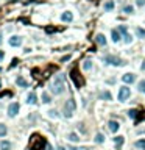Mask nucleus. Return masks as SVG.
<instances>
[{
  "instance_id": "obj_1",
  "label": "nucleus",
  "mask_w": 145,
  "mask_h": 150,
  "mask_svg": "<svg viewBox=\"0 0 145 150\" xmlns=\"http://www.w3.org/2000/svg\"><path fill=\"white\" fill-rule=\"evenodd\" d=\"M64 81H66V77L62 75V74H60V75L55 77V80H53V85H52V92L55 94V95H60V94L64 92V89H66Z\"/></svg>"
},
{
  "instance_id": "obj_2",
  "label": "nucleus",
  "mask_w": 145,
  "mask_h": 150,
  "mask_svg": "<svg viewBox=\"0 0 145 150\" xmlns=\"http://www.w3.org/2000/svg\"><path fill=\"white\" fill-rule=\"evenodd\" d=\"M75 108H76V103H75V100H74V99L67 100V103L64 105V117H66V119H70V117L74 116V113H75Z\"/></svg>"
},
{
  "instance_id": "obj_3",
  "label": "nucleus",
  "mask_w": 145,
  "mask_h": 150,
  "mask_svg": "<svg viewBox=\"0 0 145 150\" xmlns=\"http://www.w3.org/2000/svg\"><path fill=\"white\" fill-rule=\"evenodd\" d=\"M130 95H131V91L128 86H122L119 89V94H117V99H119V102H125L126 99H130Z\"/></svg>"
},
{
  "instance_id": "obj_4",
  "label": "nucleus",
  "mask_w": 145,
  "mask_h": 150,
  "mask_svg": "<svg viewBox=\"0 0 145 150\" xmlns=\"http://www.w3.org/2000/svg\"><path fill=\"white\" fill-rule=\"evenodd\" d=\"M70 78L74 80V83H75V86H76L78 89H80L81 86H83V83H84L83 78L80 77V74L76 72V69H72V70H70Z\"/></svg>"
},
{
  "instance_id": "obj_5",
  "label": "nucleus",
  "mask_w": 145,
  "mask_h": 150,
  "mask_svg": "<svg viewBox=\"0 0 145 150\" xmlns=\"http://www.w3.org/2000/svg\"><path fill=\"white\" fill-rule=\"evenodd\" d=\"M105 63H108V64H112V66H123V64H125L123 60H120V58H117V56H114V55L105 56Z\"/></svg>"
},
{
  "instance_id": "obj_6",
  "label": "nucleus",
  "mask_w": 145,
  "mask_h": 150,
  "mask_svg": "<svg viewBox=\"0 0 145 150\" xmlns=\"http://www.w3.org/2000/svg\"><path fill=\"white\" fill-rule=\"evenodd\" d=\"M19 110H20V105L17 102L11 103V105L8 106V116H10V117H16L17 114H19Z\"/></svg>"
},
{
  "instance_id": "obj_7",
  "label": "nucleus",
  "mask_w": 145,
  "mask_h": 150,
  "mask_svg": "<svg viewBox=\"0 0 145 150\" xmlns=\"http://www.w3.org/2000/svg\"><path fill=\"white\" fill-rule=\"evenodd\" d=\"M108 128H109V131H112V133H117L120 128V124L117 120H109L108 122Z\"/></svg>"
},
{
  "instance_id": "obj_8",
  "label": "nucleus",
  "mask_w": 145,
  "mask_h": 150,
  "mask_svg": "<svg viewBox=\"0 0 145 150\" xmlns=\"http://www.w3.org/2000/svg\"><path fill=\"white\" fill-rule=\"evenodd\" d=\"M122 80H123V83L131 85V83L136 81V75L134 74H125V75H122Z\"/></svg>"
},
{
  "instance_id": "obj_9",
  "label": "nucleus",
  "mask_w": 145,
  "mask_h": 150,
  "mask_svg": "<svg viewBox=\"0 0 145 150\" xmlns=\"http://www.w3.org/2000/svg\"><path fill=\"white\" fill-rule=\"evenodd\" d=\"M8 42H10L11 47H19V45L22 44V38L20 36H13V38H10Z\"/></svg>"
},
{
  "instance_id": "obj_10",
  "label": "nucleus",
  "mask_w": 145,
  "mask_h": 150,
  "mask_svg": "<svg viewBox=\"0 0 145 150\" xmlns=\"http://www.w3.org/2000/svg\"><path fill=\"white\" fill-rule=\"evenodd\" d=\"M27 103H28V105H36V103H38V97H36V94L33 91L27 95Z\"/></svg>"
},
{
  "instance_id": "obj_11",
  "label": "nucleus",
  "mask_w": 145,
  "mask_h": 150,
  "mask_svg": "<svg viewBox=\"0 0 145 150\" xmlns=\"http://www.w3.org/2000/svg\"><path fill=\"white\" fill-rule=\"evenodd\" d=\"M111 36H112V41H114V42H120L122 41V33L119 30H116V28L111 31Z\"/></svg>"
},
{
  "instance_id": "obj_12",
  "label": "nucleus",
  "mask_w": 145,
  "mask_h": 150,
  "mask_svg": "<svg viewBox=\"0 0 145 150\" xmlns=\"http://www.w3.org/2000/svg\"><path fill=\"white\" fill-rule=\"evenodd\" d=\"M98 97H100V100H106V102H109V100L112 99V95L109 91H102L100 94H98Z\"/></svg>"
},
{
  "instance_id": "obj_13",
  "label": "nucleus",
  "mask_w": 145,
  "mask_h": 150,
  "mask_svg": "<svg viewBox=\"0 0 145 150\" xmlns=\"http://www.w3.org/2000/svg\"><path fill=\"white\" fill-rule=\"evenodd\" d=\"M95 42L100 44V45H106V38H105V35L98 33L97 36H95Z\"/></svg>"
},
{
  "instance_id": "obj_14",
  "label": "nucleus",
  "mask_w": 145,
  "mask_h": 150,
  "mask_svg": "<svg viewBox=\"0 0 145 150\" xmlns=\"http://www.w3.org/2000/svg\"><path fill=\"white\" fill-rule=\"evenodd\" d=\"M61 19H62V22H72L74 16H72L70 11H66V13H62V14H61Z\"/></svg>"
},
{
  "instance_id": "obj_15",
  "label": "nucleus",
  "mask_w": 145,
  "mask_h": 150,
  "mask_svg": "<svg viewBox=\"0 0 145 150\" xmlns=\"http://www.w3.org/2000/svg\"><path fill=\"white\" fill-rule=\"evenodd\" d=\"M16 83H17V86H20V88H28V83H27V80L24 77H17Z\"/></svg>"
},
{
  "instance_id": "obj_16",
  "label": "nucleus",
  "mask_w": 145,
  "mask_h": 150,
  "mask_svg": "<svg viewBox=\"0 0 145 150\" xmlns=\"http://www.w3.org/2000/svg\"><path fill=\"white\" fill-rule=\"evenodd\" d=\"M67 139H69L70 142H78V141H80V136L76 135V133H69V135H67Z\"/></svg>"
},
{
  "instance_id": "obj_17",
  "label": "nucleus",
  "mask_w": 145,
  "mask_h": 150,
  "mask_svg": "<svg viewBox=\"0 0 145 150\" xmlns=\"http://www.w3.org/2000/svg\"><path fill=\"white\" fill-rule=\"evenodd\" d=\"M103 8H105V11H112L114 10V2H112V0H108L105 5H103Z\"/></svg>"
},
{
  "instance_id": "obj_18",
  "label": "nucleus",
  "mask_w": 145,
  "mask_h": 150,
  "mask_svg": "<svg viewBox=\"0 0 145 150\" xmlns=\"http://www.w3.org/2000/svg\"><path fill=\"white\" fill-rule=\"evenodd\" d=\"M134 145H136V149H139V150H145V139H139V141H136Z\"/></svg>"
},
{
  "instance_id": "obj_19",
  "label": "nucleus",
  "mask_w": 145,
  "mask_h": 150,
  "mask_svg": "<svg viewBox=\"0 0 145 150\" xmlns=\"http://www.w3.org/2000/svg\"><path fill=\"white\" fill-rule=\"evenodd\" d=\"M126 114H128V117H131V119H137V116H139V111L137 110H128V113H126Z\"/></svg>"
},
{
  "instance_id": "obj_20",
  "label": "nucleus",
  "mask_w": 145,
  "mask_h": 150,
  "mask_svg": "<svg viewBox=\"0 0 145 150\" xmlns=\"http://www.w3.org/2000/svg\"><path fill=\"white\" fill-rule=\"evenodd\" d=\"M94 141L97 144H102V142H105V135H102V133H97L95 135V138H94Z\"/></svg>"
},
{
  "instance_id": "obj_21",
  "label": "nucleus",
  "mask_w": 145,
  "mask_h": 150,
  "mask_svg": "<svg viewBox=\"0 0 145 150\" xmlns=\"http://www.w3.org/2000/svg\"><path fill=\"white\" fill-rule=\"evenodd\" d=\"M0 149L2 150H10L11 149V142L10 141H2V142H0Z\"/></svg>"
},
{
  "instance_id": "obj_22",
  "label": "nucleus",
  "mask_w": 145,
  "mask_h": 150,
  "mask_svg": "<svg viewBox=\"0 0 145 150\" xmlns=\"http://www.w3.org/2000/svg\"><path fill=\"white\" fill-rule=\"evenodd\" d=\"M125 13V14H133L134 13V6L133 5H126V6H123V10H122Z\"/></svg>"
},
{
  "instance_id": "obj_23",
  "label": "nucleus",
  "mask_w": 145,
  "mask_h": 150,
  "mask_svg": "<svg viewBox=\"0 0 145 150\" xmlns=\"http://www.w3.org/2000/svg\"><path fill=\"white\" fill-rule=\"evenodd\" d=\"M42 103H50L52 102V97H50V94L48 92H42Z\"/></svg>"
},
{
  "instance_id": "obj_24",
  "label": "nucleus",
  "mask_w": 145,
  "mask_h": 150,
  "mask_svg": "<svg viewBox=\"0 0 145 150\" xmlns=\"http://www.w3.org/2000/svg\"><path fill=\"white\" fill-rule=\"evenodd\" d=\"M123 141H125L123 136H117V138H114V144L117 145V147H120V145L123 144Z\"/></svg>"
},
{
  "instance_id": "obj_25",
  "label": "nucleus",
  "mask_w": 145,
  "mask_h": 150,
  "mask_svg": "<svg viewBox=\"0 0 145 150\" xmlns=\"http://www.w3.org/2000/svg\"><path fill=\"white\" fill-rule=\"evenodd\" d=\"M6 133H8V128H6V125H3V124H0V136H6Z\"/></svg>"
},
{
  "instance_id": "obj_26",
  "label": "nucleus",
  "mask_w": 145,
  "mask_h": 150,
  "mask_svg": "<svg viewBox=\"0 0 145 150\" xmlns=\"http://www.w3.org/2000/svg\"><path fill=\"white\" fill-rule=\"evenodd\" d=\"M48 117H52V119H58L60 114H58L56 110H50V111H48Z\"/></svg>"
},
{
  "instance_id": "obj_27",
  "label": "nucleus",
  "mask_w": 145,
  "mask_h": 150,
  "mask_svg": "<svg viewBox=\"0 0 145 150\" xmlns=\"http://www.w3.org/2000/svg\"><path fill=\"white\" fill-rule=\"evenodd\" d=\"M90 67H92V61H89V60H86L84 63H83V69L84 70H89Z\"/></svg>"
},
{
  "instance_id": "obj_28",
  "label": "nucleus",
  "mask_w": 145,
  "mask_h": 150,
  "mask_svg": "<svg viewBox=\"0 0 145 150\" xmlns=\"http://www.w3.org/2000/svg\"><path fill=\"white\" fill-rule=\"evenodd\" d=\"M117 30H119L123 36H125V35H128V28H126V25H119V28H117Z\"/></svg>"
},
{
  "instance_id": "obj_29",
  "label": "nucleus",
  "mask_w": 145,
  "mask_h": 150,
  "mask_svg": "<svg viewBox=\"0 0 145 150\" xmlns=\"http://www.w3.org/2000/svg\"><path fill=\"white\" fill-rule=\"evenodd\" d=\"M123 41H125L126 44H131V42H133V36H131L130 33H128V35H125V36H123Z\"/></svg>"
},
{
  "instance_id": "obj_30",
  "label": "nucleus",
  "mask_w": 145,
  "mask_h": 150,
  "mask_svg": "<svg viewBox=\"0 0 145 150\" xmlns=\"http://www.w3.org/2000/svg\"><path fill=\"white\" fill-rule=\"evenodd\" d=\"M136 33H137L139 38H145V30L144 28H136Z\"/></svg>"
},
{
  "instance_id": "obj_31",
  "label": "nucleus",
  "mask_w": 145,
  "mask_h": 150,
  "mask_svg": "<svg viewBox=\"0 0 145 150\" xmlns=\"http://www.w3.org/2000/svg\"><path fill=\"white\" fill-rule=\"evenodd\" d=\"M139 91H140V92H144V94H145V80L139 81Z\"/></svg>"
},
{
  "instance_id": "obj_32",
  "label": "nucleus",
  "mask_w": 145,
  "mask_h": 150,
  "mask_svg": "<svg viewBox=\"0 0 145 150\" xmlns=\"http://www.w3.org/2000/svg\"><path fill=\"white\" fill-rule=\"evenodd\" d=\"M67 150H89L88 147H69Z\"/></svg>"
},
{
  "instance_id": "obj_33",
  "label": "nucleus",
  "mask_w": 145,
  "mask_h": 150,
  "mask_svg": "<svg viewBox=\"0 0 145 150\" xmlns=\"http://www.w3.org/2000/svg\"><path fill=\"white\" fill-rule=\"evenodd\" d=\"M136 5H137V6H144L145 5V0H137V2H136Z\"/></svg>"
},
{
  "instance_id": "obj_34",
  "label": "nucleus",
  "mask_w": 145,
  "mask_h": 150,
  "mask_svg": "<svg viewBox=\"0 0 145 150\" xmlns=\"http://www.w3.org/2000/svg\"><path fill=\"white\" fill-rule=\"evenodd\" d=\"M83 125H84V124H78V128H80L81 131H83V133H86V128H84Z\"/></svg>"
},
{
  "instance_id": "obj_35",
  "label": "nucleus",
  "mask_w": 145,
  "mask_h": 150,
  "mask_svg": "<svg viewBox=\"0 0 145 150\" xmlns=\"http://www.w3.org/2000/svg\"><path fill=\"white\" fill-rule=\"evenodd\" d=\"M3 58H5V52H3V50H0V61H3Z\"/></svg>"
},
{
  "instance_id": "obj_36",
  "label": "nucleus",
  "mask_w": 145,
  "mask_h": 150,
  "mask_svg": "<svg viewBox=\"0 0 145 150\" xmlns=\"http://www.w3.org/2000/svg\"><path fill=\"white\" fill-rule=\"evenodd\" d=\"M45 150H53V149H52V145H48V144H45Z\"/></svg>"
},
{
  "instance_id": "obj_37",
  "label": "nucleus",
  "mask_w": 145,
  "mask_h": 150,
  "mask_svg": "<svg viewBox=\"0 0 145 150\" xmlns=\"http://www.w3.org/2000/svg\"><path fill=\"white\" fill-rule=\"evenodd\" d=\"M140 69H142V70H145V61L142 63V66H140Z\"/></svg>"
},
{
  "instance_id": "obj_38",
  "label": "nucleus",
  "mask_w": 145,
  "mask_h": 150,
  "mask_svg": "<svg viewBox=\"0 0 145 150\" xmlns=\"http://www.w3.org/2000/svg\"><path fill=\"white\" fill-rule=\"evenodd\" d=\"M58 150H64V147H61V145H60V147H58Z\"/></svg>"
},
{
  "instance_id": "obj_39",
  "label": "nucleus",
  "mask_w": 145,
  "mask_h": 150,
  "mask_svg": "<svg viewBox=\"0 0 145 150\" xmlns=\"http://www.w3.org/2000/svg\"><path fill=\"white\" fill-rule=\"evenodd\" d=\"M2 41H3V39H2V33H0V44H2Z\"/></svg>"
}]
</instances>
